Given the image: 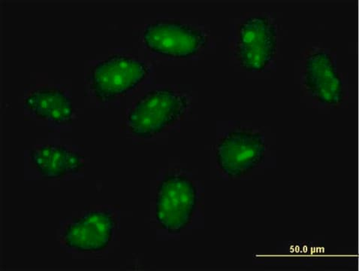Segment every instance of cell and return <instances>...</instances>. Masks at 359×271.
<instances>
[{
    "label": "cell",
    "mask_w": 359,
    "mask_h": 271,
    "mask_svg": "<svg viewBox=\"0 0 359 271\" xmlns=\"http://www.w3.org/2000/svg\"><path fill=\"white\" fill-rule=\"evenodd\" d=\"M188 105L186 95L175 89L151 90L137 100L130 109L128 128L137 138L151 139L181 119Z\"/></svg>",
    "instance_id": "obj_1"
},
{
    "label": "cell",
    "mask_w": 359,
    "mask_h": 271,
    "mask_svg": "<svg viewBox=\"0 0 359 271\" xmlns=\"http://www.w3.org/2000/svg\"><path fill=\"white\" fill-rule=\"evenodd\" d=\"M278 48L276 20L266 14H257L242 20L238 29L236 57L243 69L265 70L276 60Z\"/></svg>",
    "instance_id": "obj_2"
},
{
    "label": "cell",
    "mask_w": 359,
    "mask_h": 271,
    "mask_svg": "<svg viewBox=\"0 0 359 271\" xmlns=\"http://www.w3.org/2000/svg\"><path fill=\"white\" fill-rule=\"evenodd\" d=\"M149 72V66L141 60L114 55L91 68L90 89L99 101L110 102L138 87Z\"/></svg>",
    "instance_id": "obj_3"
},
{
    "label": "cell",
    "mask_w": 359,
    "mask_h": 271,
    "mask_svg": "<svg viewBox=\"0 0 359 271\" xmlns=\"http://www.w3.org/2000/svg\"><path fill=\"white\" fill-rule=\"evenodd\" d=\"M196 204L197 190L194 183L184 175L168 174L157 189V223L168 233L182 232L191 222Z\"/></svg>",
    "instance_id": "obj_4"
},
{
    "label": "cell",
    "mask_w": 359,
    "mask_h": 271,
    "mask_svg": "<svg viewBox=\"0 0 359 271\" xmlns=\"http://www.w3.org/2000/svg\"><path fill=\"white\" fill-rule=\"evenodd\" d=\"M302 86L315 101L339 107L346 97L344 77L329 49L313 47L305 52Z\"/></svg>",
    "instance_id": "obj_5"
},
{
    "label": "cell",
    "mask_w": 359,
    "mask_h": 271,
    "mask_svg": "<svg viewBox=\"0 0 359 271\" xmlns=\"http://www.w3.org/2000/svg\"><path fill=\"white\" fill-rule=\"evenodd\" d=\"M144 44L154 53L166 58L186 59L199 53L208 44L203 29L177 20H157L147 25Z\"/></svg>",
    "instance_id": "obj_6"
},
{
    "label": "cell",
    "mask_w": 359,
    "mask_h": 271,
    "mask_svg": "<svg viewBox=\"0 0 359 271\" xmlns=\"http://www.w3.org/2000/svg\"><path fill=\"white\" fill-rule=\"evenodd\" d=\"M266 150L262 133L251 129L231 131L217 145V162L220 171L230 178H240L260 164Z\"/></svg>",
    "instance_id": "obj_7"
},
{
    "label": "cell",
    "mask_w": 359,
    "mask_h": 271,
    "mask_svg": "<svg viewBox=\"0 0 359 271\" xmlns=\"http://www.w3.org/2000/svg\"><path fill=\"white\" fill-rule=\"evenodd\" d=\"M116 226L113 214L105 210H90L73 218L63 228V244L79 253H97L107 249Z\"/></svg>",
    "instance_id": "obj_8"
},
{
    "label": "cell",
    "mask_w": 359,
    "mask_h": 271,
    "mask_svg": "<svg viewBox=\"0 0 359 271\" xmlns=\"http://www.w3.org/2000/svg\"><path fill=\"white\" fill-rule=\"evenodd\" d=\"M29 157L38 173L48 180L61 179L84 168L83 156L65 145H36L30 150Z\"/></svg>",
    "instance_id": "obj_9"
},
{
    "label": "cell",
    "mask_w": 359,
    "mask_h": 271,
    "mask_svg": "<svg viewBox=\"0 0 359 271\" xmlns=\"http://www.w3.org/2000/svg\"><path fill=\"white\" fill-rule=\"evenodd\" d=\"M25 109L38 119L57 125L72 121L74 108L72 98L57 87H41L32 91L25 100Z\"/></svg>",
    "instance_id": "obj_10"
}]
</instances>
